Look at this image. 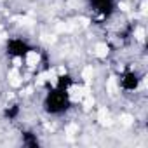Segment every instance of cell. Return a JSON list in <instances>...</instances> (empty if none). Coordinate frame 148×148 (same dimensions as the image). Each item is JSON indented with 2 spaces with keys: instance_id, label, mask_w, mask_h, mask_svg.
Instances as JSON below:
<instances>
[{
  "instance_id": "obj_1",
  "label": "cell",
  "mask_w": 148,
  "mask_h": 148,
  "mask_svg": "<svg viewBox=\"0 0 148 148\" xmlns=\"http://www.w3.org/2000/svg\"><path fill=\"white\" fill-rule=\"evenodd\" d=\"M23 63H25L30 70H33V68L40 63V52H38L37 49L26 51V54H25V58H23Z\"/></svg>"
},
{
  "instance_id": "obj_2",
  "label": "cell",
  "mask_w": 148,
  "mask_h": 148,
  "mask_svg": "<svg viewBox=\"0 0 148 148\" xmlns=\"http://www.w3.org/2000/svg\"><path fill=\"white\" fill-rule=\"evenodd\" d=\"M92 54H94L96 58H99V59H105V58L110 54V47H108V44H106V42H98V44L94 45Z\"/></svg>"
},
{
  "instance_id": "obj_3",
  "label": "cell",
  "mask_w": 148,
  "mask_h": 148,
  "mask_svg": "<svg viewBox=\"0 0 148 148\" xmlns=\"http://www.w3.org/2000/svg\"><path fill=\"white\" fill-rule=\"evenodd\" d=\"M98 122H99L101 125H105V127H110V125L113 124L112 119H110V115H108L106 106H101V108L98 110Z\"/></svg>"
},
{
  "instance_id": "obj_4",
  "label": "cell",
  "mask_w": 148,
  "mask_h": 148,
  "mask_svg": "<svg viewBox=\"0 0 148 148\" xmlns=\"http://www.w3.org/2000/svg\"><path fill=\"white\" fill-rule=\"evenodd\" d=\"M106 92H108L110 96H115V94L119 92V84H117V79H115V77H110V79L106 80Z\"/></svg>"
},
{
  "instance_id": "obj_5",
  "label": "cell",
  "mask_w": 148,
  "mask_h": 148,
  "mask_svg": "<svg viewBox=\"0 0 148 148\" xmlns=\"http://www.w3.org/2000/svg\"><path fill=\"white\" fill-rule=\"evenodd\" d=\"M80 77L89 84L91 80H92V77H94V68H92V64H87V66H84L82 68V71H80Z\"/></svg>"
},
{
  "instance_id": "obj_6",
  "label": "cell",
  "mask_w": 148,
  "mask_h": 148,
  "mask_svg": "<svg viewBox=\"0 0 148 148\" xmlns=\"http://www.w3.org/2000/svg\"><path fill=\"white\" fill-rule=\"evenodd\" d=\"M134 38L138 40V42H145V28L143 26H138L136 30H134Z\"/></svg>"
},
{
  "instance_id": "obj_7",
  "label": "cell",
  "mask_w": 148,
  "mask_h": 148,
  "mask_svg": "<svg viewBox=\"0 0 148 148\" xmlns=\"http://www.w3.org/2000/svg\"><path fill=\"white\" fill-rule=\"evenodd\" d=\"M132 120H134V117L129 115V113H122V115H120V124H122V125H131Z\"/></svg>"
},
{
  "instance_id": "obj_8",
  "label": "cell",
  "mask_w": 148,
  "mask_h": 148,
  "mask_svg": "<svg viewBox=\"0 0 148 148\" xmlns=\"http://www.w3.org/2000/svg\"><path fill=\"white\" fill-rule=\"evenodd\" d=\"M75 132H79V125H77V124H70V125L66 127V134H68V136H73Z\"/></svg>"
},
{
  "instance_id": "obj_9",
  "label": "cell",
  "mask_w": 148,
  "mask_h": 148,
  "mask_svg": "<svg viewBox=\"0 0 148 148\" xmlns=\"http://www.w3.org/2000/svg\"><path fill=\"white\" fill-rule=\"evenodd\" d=\"M12 64H14V68H21V66H23V58H21V56H16V58L12 59Z\"/></svg>"
},
{
  "instance_id": "obj_10",
  "label": "cell",
  "mask_w": 148,
  "mask_h": 148,
  "mask_svg": "<svg viewBox=\"0 0 148 148\" xmlns=\"http://www.w3.org/2000/svg\"><path fill=\"white\" fill-rule=\"evenodd\" d=\"M56 73H58V77H63V75H66V66H64V64H59V66L56 68Z\"/></svg>"
},
{
  "instance_id": "obj_11",
  "label": "cell",
  "mask_w": 148,
  "mask_h": 148,
  "mask_svg": "<svg viewBox=\"0 0 148 148\" xmlns=\"http://www.w3.org/2000/svg\"><path fill=\"white\" fill-rule=\"evenodd\" d=\"M119 9H120L122 12H127V11H129V5H127L125 2H119Z\"/></svg>"
}]
</instances>
